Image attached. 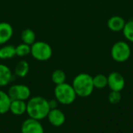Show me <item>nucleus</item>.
Masks as SVG:
<instances>
[{"mask_svg": "<svg viewBox=\"0 0 133 133\" xmlns=\"http://www.w3.org/2000/svg\"><path fill=\"white\" fill-rule=\"evenodd\" d=\"M126 21L125 19L120 16H113L110 17L107 22L108 27L114 32L122 31Z\"/></svg>", "mask_w": 133, "mask_h": 133, "instance_id": "nucleus-11", "label": "nucleus"}, {"mask_svg": "<svg viewBox=\"0 0 133 133\" xmlns=\"http://www.w3.org/2000/svg\"><path fill=\"white\" fill-rule=\"evenodd\" d=\"M16 54L19 57H24L30 54V45L22 42L16 46Z\"/></svg>", "mask_w": 133, "mask_h": 133, "instance_id": "nucleus-21", "label": "nucleus"}, {"mask_svg": "<svg viewBox=\"0 0 133 133\" xmlns=\"http://www.w3.org/2000/svg\"><path fill=\"white\" fill-rule=\"evenodd\" d=\"M50 110L48 100L40 96L30 98L26 103V113L30 118L43 120L47 118Z\"/></svg>", "mask_w": 133, "mask_h": 133, "instance_id": "nucleus-1", "label": "nucleus"}, {"mask_svg": "<svg viewBox=\"0 0 133 133\" xmlns=\"http://www.w3.org/2000/svg\"><path fill=\"white\" fill-rule=\"evenodd\" d=\"M11 101L8 93L0 90V114H4L9 111Z\"/></svg>", "mask_w": 133, "mask_h": 133, "instance_id": "nucleus-16", "label": "nucleus"}, {"mask_svg": "<svg viewBox=\"0 0 133 133\" xmlns=\"http://www.w3.org/2000/svg\"><path fill=\"white\" fill-rule=\"evenodd\" d=\"M30 71V64L25 60H21L17 62L14 68V75L18 78H25Z\"/></svg>", "mask_w": 133, "mask_h": 133, "instance_id": "nucleus-14", "label": "nucleus"}, {"mask_svg": "<svg viewBox=\"0 0 133 133\" xmlns=\"http://www.w3.org/2000/svg\"><path fill=\"white\" fill-rule=\"evenodd\" d=\"M108 86L111 91L122 92L125 86V80L124 76L117 71L111 72L108 76Z\"/></svg>", "mask_w": 133, "mask_h": 133, "instance_id": "nucleus-7", "label": "nucleus"}, {"mask_svg": "<svg viewBox=\"0 0 133 133\" xmlns=\"http://www.w3.org/2000/svg\"><path fill=\"white\" fill-rule=\"evenodd\" d=\"M21 40L23 43L31 45L36 42V34L30 28H26L21 32Z\"/></svg>", "mask_w": 133, "mask_h": 133, "instance_id": "nucleus-17", "label": "nucleus"}, {"mask_svg": "<svg viewBox=\"0 0 133 133\" xmlns=\"http://www.w3.org/2000/svg\"><path fill=\"white\" fill-rule=\"evenodd\" d=\"M72 85L77 96L83 98L90 96L94 89L93 77L87 73H80L77 74L73 78Z\"/></svg>", "mask_w": 133, "mask_h": 133, "instance_id": "nucleus-2", "label": "nucleus"}, {"mask_svg": "<svg viewBox=\"0 0 133 133\" xmlns=\"http://www.w3.org/2000/svg\"><path fill=\"white\" fill-rule=\"evenodd\" d=\"M54 94L58 102L63 105L72 104L77 96L72 85L66 82L57 85L55 88Z\"/></svg>", "mask_w": 133, "mask_h": 133, "instance_id": "nucleus-3", "label": "nucleus"}, {"mask_svg": "<svg viewBox=\"0 0 133 133\" xmlns=\"http://www.w3.org/2000/svg\"><path fill=\"white\" fill-rule=\"evenodd\" d=\"M122 100L121 92L111 91L108 95V101L111 104H118Z\"/></svg>", "mask_w": 133, "mask_h": 133, "instance_id": "nucleus-22", "label": "nucleus"}, {"mask_svg": "<svg viewBox=\"0 0 133 133\" xmlns=\"http://www.w3.org/2000/svg\"><path fill=\"white\" fill-rule=\"evenodd\" d=\"M21 133H44V131L40 121L29 118L23 122Z\"/></svg>", "mask_w": 133, "mask_h": 133, "instance_id": "nucleus-8", "label": "nucleus"}, {"mask_svg": "<svg viewBox=\"0 0 133 133\" xmlns=\"http://www.w3.org/2000/svg\"><path fill=\"white\" fill-rule=\"evenodd\" d=\"M13 79L12 70L5 64L0 63V87L8 85Z\"/></svg>", "mask_w": 133, "mask_h": 133, "instance_id": "nucleus-12", "label": "nucleus"}, {"mask_svg": "<svg viewBox=\"0 0 133 133\" xmlns=\"http://www.w3.org/2000/svg\"><path fill=\"white\" fill-rule=\"evenodd\" d=\"M47 118L50 124L55 127H60L64 125L65 122V114L58 108H55L50 110Z\"/></svg>", "mask_w": 133, "mask_h": 133, "instance_id": "nucleus-9", "label": "nucleus"}, {"mask_svg": "<svg viewBox=\"0 0 133 133\" xmlns=\"http://www.w3.org/2000/svg\"><path fill=\"white\" fill-rule=\"evenodd\" d=\"M9 111L16 116L23 115L26 112V103L24 100H14L11 101Z\"/></svg>", "mask_w": 133, "mask_h": 133, "instance_id": "nucleus-13", "label": "nucleus"}, {"mask_svg": "<svg viewBox=\"0 0 133 133\" xmlns=\"http://www.w3.org/2000/svg\"><path fill=\"white\" fill-rule=\"evenodd\" d=\"M16 56V46L7 44L2 45V46H0V60H10L14 58Z\"/></svg>", "mask_w": 133, "mask_h": 133, "instance_id": "nucleus-15", "label": "nucleus"}, {"mask_svg": "<svg viewBox=\"0 0 133 133\" xmlns=\"http://www.w3.org/2000/svg\"><path fill=\"white\" fill-rule=\"evenodd\" d=\"M30 54L36 60L43 62L51 58L53 50L51 46L48 42L36 41L30 45Z\"/></svg>", "mask_w": 133, "mask_h": 133, "instance_id": "nucleus-4", "label": "nucleus"}, {"mask_svg": "<svg viewBox=\"0 0 133 133\" xmlns=\"http://www.w3.org/2000/svg\"><path fill=\"white\" fill-rule=\"evenodd\" d=\"M122 32L124 37L129 42L133 43V20H130L125 23Z\"/></svg>", "mask_w": 133, "mask_h": 133, "instance_id": "nucleus-20", "label": "nucleus"}, {"mask_svg": "<svg viewBox=\"0 0 133 133\" xmlns=\"http://www.w3.org/2000/svg\"><path fill=\"white\" fill-rule=\"evenodd\" d=\"M65 80H66V74L62 70L56 69L52 72L51 81L55 85L65 82Z\"/></svg>", "mask_w": 133, "mask_h": 133, "instance_id": "nucleus-19", "label": "nucleus"}, {"mask_svg": "<svg viewBox=\"0 0 133 133\" xmlns=\"http://www.w3.org/2000/svg\"><path fill=\"white\" fill-rule=\"evenodd\" d=\"M11 100H28L30 98L31 92L30 88L23 84H15L11 85L7 92Z\"/></svg>", "mask_w": 133, "mask_h": 133, "instance_id": "nucleus-6", "label": "nucleus"}, {"mask_svg": "<svg viewBox=\"0 0 133 133\" xmlns=\"http://www.w3.org/2000/svg\"><path fill=\"white\" fill-rule=\"evenodd\" d=\"M111 56L115 62L124 63L130 58L131 48L126 42L118 41L112 45Z\"/></svg>", "mask_w": 133, "mask_h": 133, "instance_id": "nucleus-5", "label": "nucleus"}, {"mask_svg": "<svg viewBox=\"0 0 133 133\" xmlns=\"http://www.w3.org/2000/svg\"><path fill=\"white\" fill-rule=\"evenodd\" d=\"M94 89H102L108 86V76L103 74H98L93 77Z\"/></svg>", "mask_w": 133, "mask_h": 133, "instance_id": "nucleus-18", "label": "nucleus"}, {"mask_svg": "<svg viewBox=\"0 0 133 133\" xmlns=\"http://www.w3.org/2000/svg\"><path fill=\"white\" fill-rule=\"evenodd\" d=\"M13 35V27L7 22H0V45L6 44Z\"/></svg>", "mask_w": 133, "mask_h": 133, "instance_id": "nucleus-10", "label": "nucleus"}, {"mask_svg": "<svg viewBox=\"0 0 133 133\" xmlns=\"http://www.w3.org/2000/svg\"><path fill=\"white\" fill-rule=\"evenodd\" d=\"M59 103L58 102V100L55 98V99H52V100H48V105H49V107L50 109H55V108H58V104Z\"/></svg>", "mask_w": 133, "mask_h": 133, "instance_id": "nucleus-23", "label": "nucleus"}, {"mask_svg": "<svg viewBox=\"0 0 133 133\" xmlns=\"http://www.w3.org/2000/svg\"><path fill=\"white\" fill-rule=\"evenodd\" d=\"M44 133H51V132H44Z\"/></svg>", "mask_w": 133, "mask_h": 133, "instance_id": "nucleus-24", "label": "nucleus"}]
</instances>
